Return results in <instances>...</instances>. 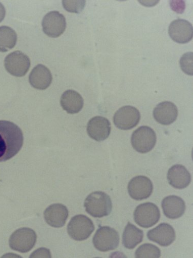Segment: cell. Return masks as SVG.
I'll return each mask as SVG.
<instances>
[{"mask_svg":"<svg viewBox=\"0 0 193 258\" xmlns=\"http://www.w3.org/2000/svg\"><path fill=\"white\" fill-rule=\"evenodd\" d=\"M60 103L68 114L79 113L84 106V99L78 92L72 90L65 91L61 96Z\"/></svg>","mask_w":193,"mask_h":258,"instance_id":"20","label":"cell"},{"mask_svg":"<svg viewBox=\"0 0 193 258\" xmlns=\"http://www.w3.org/2000/svg\"><path fill=\"white\" fill-rule=\"evenodd\" d=\"M140 120L139 110L134 106L127 105L120 108L113 117L114 124L120 130L127 131L135 127Z\"/></svg>","mask_w":193,"mask_h":258,"instance_id":"8","label":"cell"},{"mask_svg":"<svg viewBox=\"0 0 193 258\" xmlns=\"http://www.w3.org/2000/svg\"><path fill=\"white\" fill-rule=\"evenodd\" d=\"M120 243L118 232L110 227H102L93 238L94 247L99 251L106 252L117 248Z\"/></svg>","mask_w":193,"mask_h":258,"instance_id":"6","label":"cell"},{"mask_svg":"<svg viewBox=\"0 0 193 258\" xmlns=\"http://www.w3.org/2000/svg\"><path fill=\"white\" fill-rule=\"evenodd\" d=\"M53 81L51 71L45 66L39 64L32 70L29 82L31 86L37 90H44L47 89Z\"/></svg>","mask_w":193,"mask_h":258,"instance_id":"17","label":"cell"},{"mask_svg":"<svg viewBox=\"0 0 193 258\" xmlns=\"http://www.w3.org/2000/svg\"><path fill=\"white\" fill-rule=\"evenodd\" d=\"M17 42L16 31L7 26L0 27V52H6L15 47Z\"/></svg>","mask_w":193,"mask_h":258,"instance_id":"22","label":"cell"},{"mask_svg":"<svg viewBox=\"0 0 193 258\" xmlns=\"http://www.w3.org/2000/svg\"><path fill=\"white\" fill-rule=\"evenodd\" d=\"M178 114L177 106L170 101L159 103L153 110L154 119L164 125H169L173 123L177 119Z\"/></svg>","mask_w":193,"mask_h":258,"instance_id":"14","label":"cell"},{"mask_svg":"<svg viewBox=\"0 0 193 258\" xmlns=\"http://www.w3.org/2000/svg\"><path fill=\"white\" fill-rule=\"evenodd\" d=\"M161 218L159 207L152 203H146L138 206L134 212L136 224L143 228H149L156 225Z\"/></svg>","mask_w":193,"mask_h":258,"instance_id":"5","label":"cell"},{"mask_svg":"<svg viewBox=\"0 0 193 258\" xmlns=\"http://www.w3.org/2000/svg\"><path fill=\"white\" fill-rule=\"evenodd\" d=\"M43 30L51 38H57L61 35L66 28V19L64 15L57 11L47 14L42 22Z\"/></svg>","mask_w":193,"mask_h":258,"instance_id":"11","label":"cell"},{"mask_svg":"<svg viewBox=\"0 0 193 258\" xmlns=\"http://www.w3.org/2000/svg\"><path fill=\"white\" fill-rule=\"evenodd\" d=\"M131 144L138 153L146 154L151 151L157 143V135L151 127L142 126L132 134Z\"/></svg>","mask_w":193,"mask_h":258,"instance_id":"4","label":"cell"},{"mask_svg":"<svg viewBox=\"0 0 193 258\" xmlns=\"http://www.w3.org/2000/svg\"><path fill=\"white\" fill-rule=\"evenodd\" d=\"M36 239V234L32 229L28 228H20L11 236L10 246L14 250L22 253L27 252L34 247Z\"/></svg>","mask_w":193,"mask_h":258,"instance_id":"7","label":"cell"},{"mask_svg":"<svg viewBox=\"0 0 193 258\" xmlns=\"http://www.w3.org/2000/svg\"><path fill=\"white\" fill-rule=\"evenodd\" d=\"M68 215L67 207L61 204L51 205L44 212L45 222L50 226L56 228H61L65 225Z\"/></svg>","mask_w":193,"mask_h":258,"instance_id":"16","label":"cell"},{"mask_svg":"<svg viewBox=\"0 0 193 258\" xmlns=\"http://www.w3.org/2000/svg\"><path fill=\"white\" fill-rule=\"evenodd\" d=\"M161 251L157 246L150 243H145L140 246L136 250V258H159Z\"/></svg>","mask_w":193,"mask_h":258,"instance_id":"23","label":"cell"},{"mask_svg":"<svg viewBox=\"0 0 193 258\" xmlns=\"http://www.w3.org/2000/svg\"><path fill=\"white\" fill-rule=\"evenodd\" d=\"M6 15V10L4 6L0 3V23H1L5 18Z\"/></svg>","mask_w":193,"mask_h":258,"instance_id":"26","label":"cell"},{"mask_svg":"<svg viewBox=\"0 0 193 258\" xmlns=\"http://www.w3.org/2000/svg\"><path fill=\"white\" fill-rule=\"evenodd\" d=\"M63 6L67 12L79 14L84 10L86 1H63Z\"/></svg>","mask_w":193,"mask_h":258,"instance_id":"24","label":"cell"},{"mask_svg":"<svg viewBox=\"0 0 193 258\" xmlns=\"http://www.w3.org/2000/svg\"><path fill=\"white\" fill-rule=\"evenodd\" d=\"M24 136L21 128L15 123L0 120V162L7 161L21 150Z\"/></svg>","mask_w":193,"mask_h":258,"instance_id":"1","label":"cell"},{"mask_svg":"<svg viewBox=\"0 0 193 258\" xmlns=\"http://www.w3.org/2000/svg\"><path fill=\"white\" fill-rule=\"evenodd\" d=\"M95 229L92 221L84 215H77L73 217L67 226L69 236L76 241L87 239Z\"/></svg>","mask_w":193,"mask_h":258,"instance_id":"3","label":"cell"},{"mask_svg":"<svg viewBox=\"0 0 193 258\" xmlns=\"http://www.w3.org/2000/svg\"><path fill=\"white\" fill-rule=\"evenodd\" d=\"M169 34L174 42L179 44H186L192 38V26L185 20L177 19L170 24Z\"/></svg>","mask_w":193,"mask_h":258,"instance_id":"12","label":"cell"},{"mask_svg":"<svg viewBox=\"0 0 193 258\" xmlns=\"http://www.w3.org/2000/svg\"><path fill=\"white\" fill-rule=\"evenodd\" d=\"M128 193L130 197L136 201H142L149 198L153 192L152 181L147 177L137 176L131 179L128 183Z\"/></svg>","mask_w":193,"mask_h":258,"instance_id":"10","label":"cell"},{"mask_svg":"<svg viewBox=\"0 0 193 258\" xmlns=\"http://www.w3.org/2000/svg\"><path fill=\"white\" fill-rule=\"evenodd\" d=\"M162 207L164 215L171 219H176L181 217L186 208L184 201L175 196L165 198L162 201Z\"/></svg>","mask_w":193,"mask_h":258,"instance_id":"19","label":"cell"},{"mask_svg":"<svg viewBox=\"0 0 193 258\" xmlns=\"http://www.w3.org/2000/svg\"><path fill=\"white\" fill-rule=\"evenodd\" d=\"M86 211L95 218L108 216L112 210L110 197L106 193L95 191L90 194L84 202Z\"/></svg>","mask_w":193,"mask_h":258,"instance_id":"2","label":"cell"},{"mask_svg":"<svg viewBox=\"0 0 193 258\" xmlns=\"http://www.w3.org/2000/svg\"><path fill=\"white\" fill-rule=\"evenodd\" d=\"M143 231L128 223L123 234V244L128 249H133L143 240Z\"/></svg>","mask_w":193,"mask_h":258,"instance_id":"21","label":"cell"},{"mask_svg":"<svg viewBox=\"0 0 193 258\" xmlns=\"http://www.w3.org/2000/svg\"><path fill=\"white\" fill-rule=\"evenodd\" d=\"M87 131L91 139L98 142L103 141L110 136L111 124L107 118L96 116L88 122Z\"/></svg>","mask_w":193,"mask_h":258,"instance_id":"15","label":"cell"},{"mask_svg":"<svg viewBox=\"0 0 193 258\" xmlns=\"http://www.w3.org/2000/svg\"><path fill=\"white\" fill-rule=\"evenodd\" d=\"M167 179L171 186L176 189H183L189 185L191 175L184 166L177 164L169 169Z\"/></svg>","mask_w":193,"mask_h":258,"instance_id":"18","label":"cell"},{"mask_svg":"<svg viewBox=\"0 0 193 258\" xmlns=\"http://www.w3.org/2000/svg\"><path fill=\"white\" fill-rule=\"evenodd\" d=\"M5 66L11 75L16 77H23L26 75L30 67L28 56L20 51L9 54L5 58Z\"/></svg>","mask_w":193,"mask_h":258,"instance_id":"9","label":"cell"},{"mask_svg":"<svg viewBox=\"0 0 193 258\" xmlns=\"http://www.w3.org/2000/svg\"><path fill=\"white\" fill-rule=\"evenodd\" d=\"M182 70L187 75H192V53L187 52L182 55L180 60Z\"/></svg>","mask_w":193,"mask_h":258,"instance_id":"25","label":"cell"},{"mask_svg":"<svg viewBox=\"0 0 193 258\" xmlns=\"http://www.w3.org/2000/svg\"><path fill=\"white\" fill-rule=\"evenodd\" d=\"M148 238L162 246H168L175 241L176 234L173 228L169 224L162 223L147 233Z\"/></svg>","mask_w":193,"mask_h":258,"instance_id":"13","label":"cell"}]
</instances>
